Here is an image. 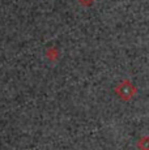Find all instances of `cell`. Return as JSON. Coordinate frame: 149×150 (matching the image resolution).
I'll return each instance as SVG.
<instances>
[{
    "label": "cell",
    "instance_id": "1",
    "mask_svg": "<svg viewBox=\"0 0 149 150\" xmlns=\"http://www.w3.org/2000/svg\"><path fill=\"white\" fill-rule=\"evenodd\" d=\"M115 96L119 98L122 102H130L132 98L137 94V89L130 80H122L114 89Z\"/></svg>",
    "mask_w": 149,
    "mask_h": 150
},
{
    "label": "cell",
    "instance_id": "2",
    "mask_svg": "<svg viewBox=\"0 0 149 150\" xmlns=\"http://www.w3.org/2000/svg\"><path fill=\"white\" fill-rule=\"evenodd\" d=\"M139 150H149V136H143L139 138L136 144Z\"/></svg>",
    "mask_w": 149,
    "mask_h": 150
},
{
    "label": "cell",
    "instance_id": "3",
    "mask_svg": "<svg viewBox=\"0 0 149 150\" xmlns=\"http://www.w3.org/2000/svg\"><path fill=\"white\" fill-rule=\"evenodd\" d=\"M79 1L80 5H82V7H89L94 3V0H77Z\"/></svg>",
    "mask_w": 149,
    "mask_h": 150
}]
</instances>
